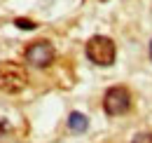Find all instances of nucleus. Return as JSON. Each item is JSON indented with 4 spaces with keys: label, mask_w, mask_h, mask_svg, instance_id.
<instances>
[{
    "label": "nucleus",
    "mask_w": 152,
    "mask_h": 143,
    "mask_svg": "<svg viewBox=\"0 0 152 143\" xmlns=\"http://www.w3.org/2000/svg\"><path fill=\"white\" fill-rule=\"evenodd\" d=\"M14 24H17L19 28H23V31H33V28H35V21H28V19H17Z\"/></svg>",
    "instance_id": "6"
},
{
    "label": "nucleus",
    "mask_w": 152,
    "mask_h": 143,
    "mask_svg": "<svg viewBox=\"0 0 152 143\" xmlns=\"http://www.w3.org/2000/svg\"><path fill=\"white\" fill-rule=\"evenodd\" d=\"M115 54H117L115 42L105 35H94L87 42V56H89V61L96 63V66H113Z\"/></svg>",
    "instance_id": "2"
},
{
    "label": "nucleus",
    "mask_w": 152,
    "mask_h": 143,
    "mask_svg": "<svg viewBox=\"0 0 152 143\" xmlns=\"http://www.w3.org/2000/svg\"><path fill=\"white\" fill-rule=\"evenodd\" d=\"M2 131H7V125H5L2 120H0V134H2Z\"/></svg>",
    "instance_id": "8"
},
{
    "label": "nucleus",
    "mask_w": 152,
    "mask_h": 143,
    "mask_svg": "<svg viewBox=\"0 0 152 143\" xmlns=\"http://www.w3.org/2000/svg\"><path fill=\"white\" fill-rule=\"evenodd\" d=\"M28 85V73L21 63L2 61L0 63V89L7 94H19Z\"/></svg>",
    "instance_id": "1"
},
{
    "label": "nucleus",
    "mask_w": 152,
    "mask_h": 143,
    "mask_svg": "<svg viewBox=\"0 0 152 143\" xmlns=\"http://www.w3.org/2000/svg\"><path fill=\"white\" fill-rule=\"evenodd\" d=\"M103 108L108 115H122L131 108V94L124 87H110L103 96Z\"/></svg>",
    "instance_id": "3"
},
{
    "label": "nucleus",
    "mask_w": 152,
    "mask_h": 143,
    "mask_svg": "<svg viewBox=\"0 0 152 143\" xmlns=\"http://www.w3.org/2000/svg\"><path fill=\"white\" fill-rule=\"evenodd\" d=\"M68 127H70V131H75V134H82V131H87V127H89V120H87L82 113H70V117H68Z\"/></svg>",
    "instance_id": "5"
},
{
    "label": "nucleus",
    "mask_w": 152,
    "mask_h": 143,
    "mask_svg": "<svg viewBox=\"0 0 152 143\" xmlns=\"http://www.w3.org/2000/svg\"><path fill=\"white\" fill-rule=\"evenodd\" d=\"M131 143H152V134H138Z\"/></svg>",
    "instance_id": "7"
},
{
    "label": "nucleus",
    "mask_w": 152,
    "mask_h": 143,
    "mask_svg": "<svg viewBox=\"0 0 152 143\" xmlns=\"http://www.w3.org/2000/svg\"><path fill=\"white\" fill-rule=\"evenodd\" d=\"M26 61L33 63L35 68H45V66H49V63L54 61V47H52V42H47V40H38V42H33V45L26 49Z\"/></svg>",
    "instance_id": "4"
},
{
    "label": "nucleus",
    "mask_w": 152,
    "mask_h": 143,
    "mask_svg": "<svg viewBox=\"0 0 152 143\" xmlns=\"http://www.w3.org/2000/svg\"><path fill=\"white\" fill-rule=\"evenodd\" d=\"M150 59H152V42H150Z\"/></svg>",
    "instance_id": "9"
}]
</instances>
